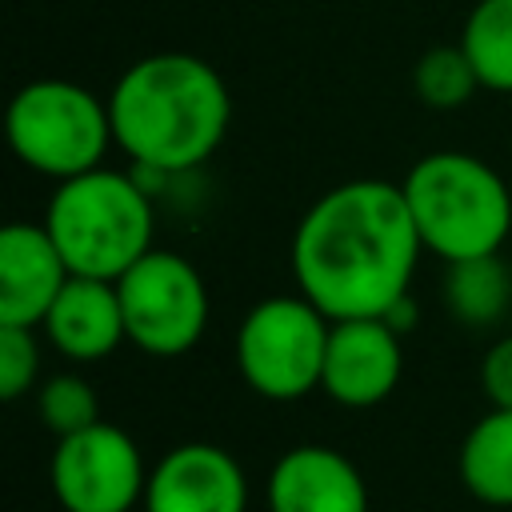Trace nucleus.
<instances>
[{"mask_svg":"<svg viewBox=\"0 0 512 512\" xmlns=\"http://www.w3.org/2000/svg\"><path fill=\"white\" fill-rule=\"evenodd\" d=\"M424 252L400 184L348 180L328 188L296 224L292 276L328 320L384 316L408 296Z\"/></svg>","mask_w":512,"mask_h":512,"instance_id":"obj_1","label":"nucleus"},{"mask_svg":"<svg viewBox=\"0 0 512 512\" xmlns=\"http://www.w3.org/2000/svg\"><path fill=\"white\" fill-rule=\"evenodd\" d=\"M108 112L116 144L140 172L180 176L224 144L232 96L208 60L192 52H156L116 80Z\"/></svg>","mask_w":512,"mask_h":512,"instance_id":"obj_2","label":"nucleus"},{"mask_svg":"<svg viewBox=\"0 0 512 512\" xmlns=\"http://www.w3.org/2000/svg\"><path fill=\"white\" fill-rule=\"evenodd\" d=\"M400 188L420 244L444 264L492 256L512 232V192L504 176L472 152H428Z\"/></svg>","mask_w":512,"mask_h":512,"instance_id":"obj_3","label":"nucleus"},{"mask_svg":"<svg viewBox=\"0 0 512 512\" xmlns=\"http://www.w3.org/2000/svg\"><path fill=\"white\" fill-rule=\"evenodd\" d=\"M60 248L72 276L120 280L152 244V200L148 192L112 168L60 180L40 220Z\"/></svg>","mask_w":512,"mask_h":512,"instance_id":"obj_4","label":"nucleus"},{"mask_svg":"<svg viewBox=\"0 0 512 512\" xmlns=\"http://www.w3.org/2000/svg\"><path fill=\"white\" fill-rule=\"evenodd\" d=\"M8 144L24 168L52 180L104 168L100 160L116 144L108 100L72 80H32L8 104Z\"/></svg>","mask_w":512,"mask_h":512,"instance_id":"obj_5","label":"nucleus"},{"mask_svg":"<svg viewBox=\"0 0 512 512\" xmlns=\"http://www.w3.org/2000/svg\"><path fill=\"white\" fill-rule=\"evenodd\" d=\"M332 320L308 296H268L236 328V368L264 400H300L320 388Z\"/></svg>","mask_w":512,"mask_h":512,"instance_id":"obj_6","label":"nucleus"},{"mask_svg":"<svg viewBox=\"0 0 512 512\" xmlns=\"http://www.w3.org/2000/svg\"><path fill=\"white\" fill-rule=\"evenodd\" d=\"M120 308L128 344L148 356H184L200 344L208 328V288L204 276L172 248H152L120 280Z\"/></svg>","mask_w":512,"mask_h":512,"instance_id":"obj_7","label":"nucleus"},{"mask_svg":"<svg viewBox=\"0 0 512 512\" xmlns=\"http://www.w3.org/2000/svg\"><path fill=\"white\" fill-rule=\"evenodd\" d=\"M48 484L64 512H132L144 504L148 468L124 428L96 420L92 428L56 440Z\"/></svg>","mask_w":512,"mask_h":512,"instance_id":"obj_8","label":"nucleus"},{"mask_svg":"<svg viewBox=\"0 0 512 512\" xmlns=\"http://www.w3.org/2000/svg\"><path fill=\"white\" fill-rule=\"evenodd\" d=\"M144 512H248L240 460L208 440H188L148 468Z\"/></svg>","mask_w":512,"mask_h":512,"instance_id":"obj_9","label":"nucleus"},{"mask_svg":"<svg viewBox=\"0 0 512 512\" xmlns=\"http://www.w3.org/2000/svg\"><path fill=\"white\" fill-rule=\"evenodd\" d=\"M400 372H404L400 332L384 316L332 320L320 388L340 408H376V404H384L396 392Z\"/></svg>","mask_w":512,"mask_h":512,"instance_id":"obj_10","label":"nucleus"},{"mask_svg":"<svg viewBox=\"0 0 512 512\" xmlns=\"http://www.w3.org/2000/svg\"><path fill=\"white\" fill-rule=\"evenodd\" d=\"M264 500L268 512H368V484L344 452L296 444L276 456Z\"/></svg>","mask_w":512,"mask_h":512,"instance_id":"obj_11","label":"nucleus"},{"mask_svg":"<svg viewBox=\"0 0 512 512\" xmlns=\"http://www.w3.org/2000/svg\"><path fill=\"white\" fill-rule=\"evenodd\" d=\"M68 264L44 224L12 220L0 232V324L36 328L68 284Z\"/></svg>","mask_w":512,"mask_h":512,"instance_id":"obj_12","label":"nucleus"},{"mask_svg":"<svg viewBox=\"0 0 512 512\" xmlns=\"http://www.w3.org/2000/svg\"><path fill=\"white\" fill-rule=\"evenodd\" d=\"M40 328H44L48 344L56 352H64L68 360L92 364V360L112 356L128 340L116 280L68 276V284L60 288V296L48 308Z\"/></svg>","mask_w":512,"mask_h":512,"instance_id":"obj_13","label":"nucleus"},{"mask_svg":"<svg viewBox=\"0 0 512 512\" xmlns=\"http://www.w3.org/2000/svg\"><path fill=\"white\" fill-rule=\"evenodd\" d=\"M460 480L480 504L512 508V408H492L468 428L460 444Z\"/></svg>","mask_w":512,"mask_h":512,"instance_id":"obj_14","label":"nucleus"},{"mask_svg":"<svg viewBox=\"0 0 512 512\" xmlns=\"http://www.w3.org/2000/svg\"><path fill=\"white\" fill-rule=\"evenodd\" d=\"M444 304L464 328H488L512 308V272L492 256L448 260L444 264Z\"/></svg>","mask_w":512,"mask_h":512,"instance_id":"obj_15","label":"nucleus"},{"mask_svg":"<svg viewBox=\"0 0 512 512\" xmlns=\"http://www.w3.org/2000/svg\"><path fill=\"white\" fill-rule=\"evenodd\" d=\"M460 48L472 60L480 88L488 92H512V0H476Z\"/></svg>","mask_w":512,"mask_h":512,"instance_id":"obj_16","label":"nucleus"},{"mask_svg":"<svg viewBox=\"0 0 512 512\" xmlns=\"http://www.w3.org/2000/svg\"><path fill=\"white\" fill-rule=\"evenodd\" d=\"M412 84H416V96L428 108H460L480 88V76H476L472 60L464 56L460 44H440V48H428L416 60Z\"/></svg>","mask_w":512,"mask_h":512,"instance_id":"obj_17","label":"nucleus"},{"mask_svg":"<svg viewBox=\"0 0 512 512\" xmlns=\"http://www.w3.org/2000/svg\"><path fill=\"white\" fill-rule=\"evenodd\" d=\"M36 408H40V420L44 428L60 440V436H72V432H84L100 420V400H96V388L76 376V372H60L52 380L40 384V396H36Z\"/></svg>","mask_w":512,"mask_h":512,"instance_id":"obj_18","label":"nucleus"},{"mask_svg":"<svg viewBox=\"0 0 512 512\" xmlns=\"http://www.w3.org/2000/svg\"><path fill=\"white\" fill-rule=\"evenodd\" d=\"M40 372V344L32 328L0 324V396L20 400Z\"/></svg>","mask_w":512,"mask_h":512,"instance_id":"obj_19","label":"nucleus"},{"mask_svg":"<svg viewBox=\"0 0 512 512\" xmlns=\"http://www.w3.org/2000/svg\"><path fill=\"white\" fill-rule=\"evenodd\" d=\"M480 384L492 408H512V336H500L480 360Z\"/></svg>","mask_w":512,"mask_h":512,"instance_id":"obj_20","label":"nucleus"}]
</instances>
